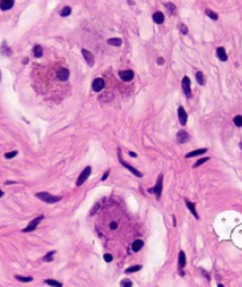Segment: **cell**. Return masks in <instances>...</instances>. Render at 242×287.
<instances>
[{"label":"cell","instance_id":"obj_19","mask_svg":"<svg viewBox=\"0 0 242 287\" xmlns=\"http://www.w3.org/2000/svg\"><path fill=\"white\" fill-rule=\"evenodd\" d=\"M195 79H197L198 84H199V85H201V86L206 84V79H205V77H204V73H203L201 71H198V72L195 73Z\"/></svg>","mask_w":242,"mask_h":287},{"label":"cell","instance_id":"obj_2","mask_svg":"<svg viewBox=\"0 0 242 287\" xmlns=\"http://www.w3.org/2000/svg\"><path fill=\"white\" fill-rule=\"evenodd\" d=\"M162 189H163V175L161 173L157 178V182H156V185L152 188V189H149L147 191L149 193H153L156 199L159 200L161 199V195H162Z\"/></svg>","mask_w":242,"mask_h":287},{"label":"cell","instance_id":"obj_40","mask_svg":"<svg viewBox=\"0 0 242 287\" xmlns=\"http://www.w3.org/2000/svg\"><path fill=\"white\" fill-rule=\"evenodd\" d=\"M163 63H164V59H163V58H158V59H157V65L161 66V65H163Z\"/></svg>","mask_w":242,"mask_h":287},{"label":"cell","instance_id":"obj_43","mask_svg":"<svg viewBox=\"0 0 242 287\" xmlns=\"http://www.w3.org/2000/svg\"><path fill=\"white\" fill-rule=\"evenodd\" d=\"M127 3H128V5H134V1H132V0H127Z\"/></svg>","mask_w":242,"mask_h":287},{"label":"cell","instance_id":"obj_16","mask_svg":"<svg viewBox=\"0 0 242 287\" xmlns=\"http://www.w3.org/2000/svg\"><path fill=\"white\" fill-rule=\"evenodd\" d=\"M185 202H186V206H187V208L191 211V213L194 215V218L195 219H199V215H198V213H197V210H195V205L193 204V202H191L189 200H187V199H185Z\"/></svg>","mask_w":242,"mask_h":287},{"label":"cell","instance_id":"obj_1","mask_svg":"<svg viewBox=\"0 0 242 287\" xmlns=\"http://www.w3.org/2000/svg\"><path fill=\"white\" fill-rule=\"evenodd\" d=\"M35 196H36L37 199H40L41 201H43V202H47V204H55V202H58V201H60V200L62 199L61 196H54V195H52V194L47 193V191H42V193H37Z\"/></svg>","mask_w":242,"mask_h":287},{"label":"cell","instance_id":"obj_25","mask_svg":"<svg viewBox=\"0 0 242 287\" xmlns=\"http://www.w3.org/2000/svg\"><path fill=\"white\" fill-rule=\"evenodd\" d=\"M205 15H206L207 17H210L212 21H217V19H218V15H217L215 11L210 10V9H206V10H205Z\"/></svg>","mask_w":242,"mask_h":287},{"label":"cell","instance_id":"obj_23","mask_svg":"<svg viewBox=\"0 0 242 287\" xmlns=\"http://www.w3.org/2000/svg\"><path fill=\"white\" fill-rule=\"evenodd\" d=\"M108 44L110 46H115V47H120L122 44V40L120 37H113V38H109L108 41Z\"/></svg>","mask_w":242,"mask_h":287},{"label":"cell","instance_id":"obj_44","mask_svg":"<svg viewBox=\"0 0 242 287\" xmlns=\"http://www.w3.org/2000/svg\"><path fill=\"white\" fill-rule=\"evenodd\" d=\"M3 195H4V191H3V190H0V198H1Z\"/></svg>","mask_w":242,"mask_h":287},{"label":"cell","instance_id":"obj_17","mask_svg":"<svg viewBox=\"0 0 242 287\" xmlns=\"http://www.w3.org/2000/svg\"><path fill=\"white\" fill-rule=\"evenodd\" d=\"M58 77H59V79L61 81H66L68 79V77H70V71L67 68H61L59 74H58Z\"/></svg>","mask_w":242,"mask_h":287},{"label":"cell","instance_id":"obj_21","mask_svg":"<svg viewBox=\"0 0 242 287\" xmlns=\"http://www.w3.org/2000/svg\"><path fill=\"white\" fill-rule=\"evenodd\" d=\"M207 152V148H200V150H195V151H192L189 153L186 154V158H192V157H195V156H199V154H203V153H206Z\"/></svg>","mask_w":242,"mask_h":287},{"label":"cell","instance_id":"obj_10","mask_svg":"<svg viewBox=\"0 0 242 287\" xmlns=\"http://www.w3.org/2000/svg\"><path fill=\"white\" fill-rule=\"evenodd\" d=\"M178 114H179V121H180V125H181V126H186V123H187V119H188V115H187L186 110L184 109V107H179V109H178Z\"/></svg>","mask_w":242,"mask_h":287},{"label":"cell","instance_id":"obj_42","mask_svg":"<svg viewBox=\"0 0 242 287\" xmlns=\"http://www.w3.org/2000/svg\"><path fill=\"white\" fill-rule=\"evenodd\" d=\"M128 154H130L131 157H133V158H135V157H137V153H134V152H132V151H130V152H128Z\"/></svg>","mask_w":242,"mask_h":287},{"label":"cell","instance_id":"obj_15","mask_svg":"<svg viewBox=\"0 0 242 287\" xmlns=\"http://www.w3.org/2000/svg\"><path fill=\"white\" fill-rule=\"evenodd\" d=\"M216 54H217V58H218L221 61H226V60H228V55H226V53H225L224 47H218L217 50H216Z\"/></svg>","mask_w":242,"mask_h":287},{"label":"cell","instance_id":"obj_26","mask_svg":"<svg viewBox=\"0 0 242 287\" xmlns=\"http://www.w3.org/2000/svg\"><path fill=\"white\" fill-rule=\"evenodd\" d=\"M56 251H49L48 254H46L43 257H42V261L43 262H52L53 261V256L55 255Z\"/></svg>","mask_w":242,"mask_h":287},{"label":"cell","instance_id":"obj_41","mask_svg":"<svg viewBox=\"0 0 242 287\" xmlns=\"http://www.w3.org/2000/svg\"><path fill=\"white\" fill-rule=\"evenodd\" d=\"M28 62H29V59H28V58H24V59L22 60V63H23V65H27Z\"/></svg>","mask_w":242,"mask_h":287},{"label":"cell","instance_id":"obj_13","mask_svg":"<svg viewBox=\"0 0 242 287\" xmlns=\"http://www.w3.org/2000/svg\"><path fill=\"white\" fill-rule=\"evenodd\" d=\"M0 52H1V54H3L4 56H7V58L12 56V54H13L12 49L7 46V42H6V41L3 42V44H1V49H0Z\"/></svg>","mask_w":242,"mask_h":287},{"label":"cell","instance_id":"obj_28","mask_svg":"<svg viewBox=\"0 0 242 287\" xmlns=\"http://www.w3.org/2000/svg\"><path fill=\"white\" fill-rule=\"evenodd\" d=\"M44 283H47V285H49V286H58V287H61V286H62L61 282H59V281H56V280H52V279L44 280Z\"/></svg>","mask_w":242,"mask_h":287},{"label":"cell","instance_id":"obj_29","mask_svg":"<svg viewBox=\"0 0 242 287\" xmlns=\"http://www.w3.org/2000/svg\"><path fill=\"white\" fill-rule=\"evenodd\" d=\"M141 269V266L140 264H137V266H132L130 267L128 269H126V274H131V273H134V272H138Z\"/></svg>","mask_w":242,"mask_h":287},{"label":"cell","instance_id":"obj_11","mask_svg":"<svg viewBox=\"0 0 242 287\" xmlns=\"http://www.w3.org/2000/svg\"><path fill=\"white\" fill-rule=\"evenodd\" d=\"M15 0H0V9L1 11H9L13 7Z\"/></svg>","mask_w":242,"mask_h":287},{"label":"cell","instance_id":"obj_12","mask_svg":"<svg viewBox=\"0 0 242 287\" xmlns=\"http://www.w3.org/2000/svg\"><path fill=\"white\" fill-rule=\"evenodd\" d=\"M191 140V136H189V134L186 132V131H180L179 133H178V141L180 142V144H186V142H188Z\"/></svg>","mask_w":242,"mask_h":287},{"label":"cell","instance_id":"obj_6","mask_svg":"<svg viewBox=\"0 0 242 287\" xmlns=\"http://www.w3.org/2000/svg\"><path fill=\"white\" fill-rule=\"evenodd\" d=\"M91 171H93L91 166H87L82 172H80V175H79V177H78V179H77V187H80V185H82V184L89 178Z\"/></svg>","mask_w":242,"mask_h":287},{"label":"cell","instance_id":"obj_8","mask_svg":"<svg viewBox=\"0 0 242 287\" xmlns=\"http://www.w3.org/2000/svg\"><path fill=\"white\" fill-rule=\"evenodd\" d=\"M82 54H83V56H84L85 62L88 63V66H89V67H93L94 63H95V58H94L93 53L89 52L88 49H82Z\"/></svg>","mask_w":242,"mask_h":287},{"label":"cell","instance_id":"obj_36","mask_svg":"<svg viewBox=\"0 0 242 287\" xmlns=\"http://www.w3.org/2000/svg\"><path fill=\"white\" fill-rule=\"evenodd\" d=\"M199 272H200V273H201V274H203V275H204V276L206 277V280H209V281L211 280V277H210V274H209V273H207L206 270H204L203 268H200V269H199Z\"/></svg>","mask_w":242,"mask_h":287},{"label":"cell","instance_id":"obj_5","mask_svg":"<svg viewBox=\"0 0 242 287\" xmlns=\"http://www.w3.org/2000/svg\"><path fill=\"white\" fill-rule=\"evenodd\" d=\"M44 219V215H40V217H37V218H35V219H33L29 224H28V226L25 227V229H23L22 231L24 232V233H27V232H31V231H34V230H36V227H37V225L42 221Z\"/></svg>","mask_w":242,"mask_h":287},{"label":"cell","instance_id":"obj_22","mask_svg":"<svg viewBox=\"0 0 242 287\" xmlns=\"http://www.w3.org/2000/svg\"><path fill=\"white\" fill-rule=\"evenodd\" d=\"M186 266V255L184 251L179 252V269H182Z\"/></svg>","mask_w":242,"mask_h":287},{"label":"cell","instance_id":"obj_38","mask_svg":"<svg viewBox=\"0 0 242 287\" xmlns=\"http://www.w3.org/2000/svg\"><path fill=\"white\" fill-rule=\"evenodd\" d=\"M109 173H110V170L108 169V170H107V171H106V172L103 173V176H102V178H101V181H106V179L108 178V176H109Z\"/></svg>","mask_w":242,"mask_h":287},{"label":"cell","instance_id":"obj_3","mask_svg":"<svg viewBox=\"0 0 242 287\" xmlns=\"http://www.w3.org/2000/svg\"><path fill=\"white\" fill-rule=\"evenodd\" d=\"M118 157H119V160H120V163H121V165H122V166H125L126 169H128V170H130V171H131L133 175H135L137 177H139V178H140V177H143V173H141L139 170H137L135 167H133L132 165H130L127 162H125V160L122 159V157H121V150H120V148H118Z\"/></svg>","mask_w":242,"mask_h":287},{"label":"cell","instance_id":"obj_37","mask_svg":"<svg viewBox=\"0 0 242 287\" xmlns=\"http://www.w3.org/2000/svg\"><path fill=\"white\" fill-rule=\"evenodd\" d=\"M103 258H104L106 262H112V261H113V255H110V254H104Z\"/></svg>","mask_w":242,"mask_h":287},{"label":"cell","instance_id":"obj_18","mask_svg":"<svg viewBox=\"0 0 242 287\" xmlns=\"http://www.w3.org/2000/svg\"><path fill=\"white\" fill-rule=\"evenodd\" d=\"M143 246H144V242H143L141 239H137V241L133 242V244H132L131 248H132V250H133L134 252H138Z\"/></svg>","mask_w":242,"mask_h":287},{"label":"cell","instance_id":"obj_14","mask_svg":"<svg viewBox=\"0 0 242 287\" xmlns=\"http://www.w3.org/2000/svg\"><path fill=\"white\" fill-rule=\"evenodd\" d=\"M152 19H153V22H155L156 24H163V22H164V15L161 12V11H157V12H155V13L152 15Z\"/></svg>","mask_w":242,"mask_h":287},{"label":"cell","instance_id":"obj_33","mask_svg":"<svg viewBox=\"0 0 242 287\" xmlns=\"http://www.w3.org/2000/svg\"><path fill=\"white\" fill-rule=\"evenodd\" d=\"M179 28H180V31H181V34L182 35H187L188 34V29H187V27L185 25V24H179Z\"/></svg>","mask_w":242,"mask_h":287},{"label":"cell","instance_id":"obj_24","mask_svg":"<svg viewBox=\"0 0 242 287\" xmlns=\"http://www.w3.org/2000/svg\"><path fill=\"white\" fill-rule=\"evenodd\" d=\"M33 53H34V56L38 59V58H42V55H43V49H42L41 46H35L34 49H33Z\"/></svg>","mask_w":242,"mask_h":287},{"label":"cell","instance_id":"obj_7","mask_svg":"<svg viewBox=\"0 0 242 287\" xmlns=\"http://www.w3.org/2000/svg\"><path fill=\"white\" fill-rule=\"evenodd\" d=\"M119 77L124 81H131L134 78V72L132 69H124L119 72Z\"/></svg>","mask_w":242,"mask_h":287},{"label":"cell","instance_id":"obj_20","mask_svg":"<svg viewBox=\"0 0 242 287\" xmlns=\"http://www.w3.org/2000/svg\"><path fill=\"white\" fill-rule=\"evenodd\" d=\"M164 6H166V9H167V11H168V13H169L170 16H174V15L176 13V6H175V4H173V3H166Z\"/></svg>","mask_w":242,"mask_h":287},{"label":"cell","instance_id":"obj_30","mask_svg":"<svg viewBox=\"0 0 242 287\" xmlns=\"http://www.w3.org/2000/svg\"><path fill=\"white\" fill-rule=\"evenodd\" d=\"M15 277L18 280V281H22V282H29V281H33V277L31 276H22V275H15Z\"/></svg>","mask_w":242,"mask_h":287},{"label":"cell","instance_id":"obj_27","mask_svg":"<svg viewBox=\"0 0 242 287\" xmlns=\"http://www.w3.org/2000/svg\"><path fill=\"white\" fill-rule=\"evenodd\" d=\"M71 12H72V9H71L70 6H65V7H62V10L60 11V16H61V17H67V16L71 15Z\"/></svg>","mask_w":242,"mask_h":287},{"label":"cell","instance_id":"obj_31","mask_svg":"<svg viewBox=\"0 0 242 287\" xmlns=\"http://www.w3.org/2000/svg\"><path fill=\"white\" fill-rule=\"evenodd\" d=\"M234 125L237 126V127H241L242 126V116L241 115H237L234 117Z\"/></svg>","mask_w":242,"mask_h":287},{"label":"cell","instance_id":"obj_46","mask_svg":"<svg viewBox=\"0 0 242 287\" xmlns=\"http://www.w3.org/2000/svg\"><path fill=\"white\" fill-rule=\"evenodd\" d=\"M240 148L242 150V142H240Z\"/></svg>","mask_w":242,"mask_h":287},{"label":"cell","instance_id":"obj_32","mask_svg":"<svg viewBox=\"0 0 242 287\" xmlns=\"http://www.w3.org/2000/svg\"><path fill=\"white\" fill-rule=\"evenodd\" d=\"M209 159H210L209 157H205V158H201V159H199V160H198V162H197V163L193 165V167H198V166H200L201 164H204V163H205V162H207Z\"/></svg>","mask_w":242,"mask_h":287},{"label":"cell","instance_id":"obj_45","mask_svg":"<svg viewBox=\"0 0 242 287\" xmlns=\"http://www.w3.org/2000/svg\"><path fill=\"white\" fill-rule=\"evenodd\" d=\"M0 81H1V71H0Z\"/></svg>","mask_w":242,"mask_h":287},{"label":"cell","instance_id":"obj_35","mask_svg":"<svg viewBox=\"0 0 242 287\" xmlns=\"http://www.w3.org/2000/svg\"><path fill=\"white\" fill-rule=\"evenodd\" d=\"M120 285L124 286V287H131L133 283H132V281H130V280H122V281L120 282Z\"/></svg>","mask_w":242,"mask_h":287},{"label":"cell","instance_id":"obj_34","mask_svg":"<svg viewBox=\"0 0 242 287\" xmlns=\"http://www.w3.org/2000/svg\"><path fill=\"white\" fill-rule=\"evenodd\" d=\"M17 154H18V151H12V152H9V153H6V154H5V158H6V159H11V158L16 157Z\"/></svg>","mask_w":242,"mask_h":287},{"label":"cell","instance_id":"obj_9","mask_svg":"<svg viewBox=\"0 0 242 287\" xmlns=\"http://www.w3.org/2000/svg\"><path fill=\"white\" fill-rule=\"evenodd\" d=\"M104 86H106V83H104V79H102V78H96V79L93 81V90H94L95 92L102 91V90L104 89Z\"/></svg>","mask_w":242,"mask_h":287},{"label":"cell","instance_id":"obj_39","mask_svg":"<svg viewBox=\"0 0 242 287\" xmlns=\"http://www.w3.org/2000/svg\"><path fill=\"white\" fill-rule=\"evenodd\" d=\"M109 227H110V230H115V229L118 227V223H115V221H112V223L109 224Z\"/></svg>","mask_w":242,"mask_h":287},{"label":"cell","instance_id":"obj_4","mask_svg":"<svg viewBox=\"0 0 242 287\" xmlns=\"http://www.w3.org/2000/svg\"><path fill=\"white\" fill-rule=\"evenodd\" d=\"M181 85H182V90H184V92H185V94H186V97H187V98H191V97H192V89H191L192 84H191V79H189L187 75L184 77Z\"/></svg>","mask_w":242,"mask_h":287}]
</instances>
